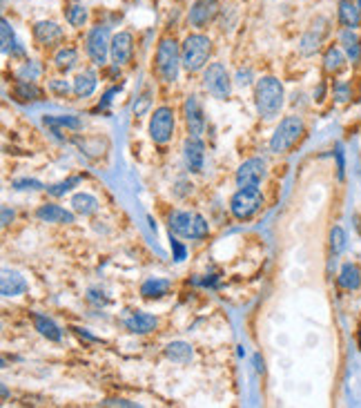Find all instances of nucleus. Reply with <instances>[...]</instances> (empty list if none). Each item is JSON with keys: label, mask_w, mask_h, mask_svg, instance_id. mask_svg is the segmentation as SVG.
<instances>
[{"label": "nucleus", "mask_w": 361, "mask_h": 408, "mask_svg": "<svg viewBox=\"0 0 361 408\" xmlns=\"http://www.w3.org/2000/svg\"><path fill=\"white\" fill-rule=\"evenodd\" d=\"M339 286L344 290H359L361 286V270L357 264H344L339 270V277H337Z\"/></svg>", "instance_id": "nucleus-22"}, {"label": "nucleus", "mask_w": 361, "mask_h": 408, "mask_svg": "<svg viewBox=\"0 0 361 408\" xmlns=\"http://www.w3.org/2000/svg\"><path fill=\"white\" fill-rule=\"evenodd\" d=\"M339 23L346 29H357L361 25V7L355 0H339Z\"/></svg>", "instance_id": "nucleus-19"}, {"label": "nucleus", "mask_w": 361, "mask_h": 408, "mask_svg": "<svg viewBox=\"0 0 361 408\" xmlns=\"http://www.w3.org/2000/svg\"><path fill=\"white\" fill-rule=\"evenodd\" d=\"M96 85H98L96 74L92 69H85V71L76 74V79H74V94L81 96V99H87V96H92L94 91H96Z\"/></svg>", "instance_id": "nucleus-21"}, {"label": "nucleus", "mask_w": 361, "mask_h": 408, "mask_svg": "<svg viewBox=\"0 0 361 408\" xmlns=\"http://www.w3.org/2000/svg\"><path fill=\"white\" fill-rule=\"evenodd\" d=\"M14 96L16 101H21V103H29V101H39L41 99V89L36 87L34 81H18L16 83V89H14Z\"/></svg>", "instance_id": "nucleus-28"}, {"label": "nucleus", "mask_w": 361, "mask_h": 408, "mask_svg": "<svg viewBox=\"0 0 361 408\" xmlns=\"http://www.w3.org/2000/svg\"><path fill=\"white\" fill-rule=\"evenodd\" d=\"M335 159H337V174H339V179H344L346 163H344V150H341V145L335 147Z\"/></svg>", "instance_id": "nucleus-40"}, {"label": "nucleus", "mask_w": 361, "mask_h": 408, "mask_svg": "<svg viewBox=\"0 0 361 408\" xmlns=\"http://www.w3.org/2000/svg\"><path fill=\"white\" fill-rule=\"evenodd\" d=\"M43 123L49 125V127H56V125H61V127H71V129L81 127V121H78L76 116H45Z\"/></svg>", "instance_id": "nucleus-35"}, {"label": "nucleus", "mask_w": 361, "mask_h": 408, "mask_svg": "<svg viewBox=\"0 0 361 408\" xmlns=\"http://www.w3.org/2000/svg\"><path fill=\"white\" fill-rule=\"evenodd\" d=\"M170 232H174L176 237L198 241V239L208 237L210 226L201 214L188 212V210H176L170 214Z\"/></svg>", "instance_id": "nucleus-3"}, {"label": "nucleus", "mask_w": 361, "mask_h": 408, "mask_svg": "<svg viewBox=\"0 0 361 408\" xmlns=\"http://www.w3.org/2000/svg\"><path fill=\"white\" fill-rule=\"evenodd\" d=\"M71 208H74V212L87 217V214H94L98 210V201L92 194L78 192V194H74V199H71Z\"/></svg>", "instance_id": "nucleus-27"}, {"label": "nucleus", "mask_w": 361, "mask_h": 408, "mask_svg": "<svg viewBox=\"0 0 361 408\" xmlns=\"http://www.w3.org/2000/svg\"><path fill=\"white\" fill-rule=\"evenodd\" d=\"M0 290H3L5 297H18V294H23L27 290V282H25V277H21L14 270H3Z\"/></svg>", "instance_id": "nucleus-20"}, {"label": "nucleus", "mask_w": 361, "mask_h": 408, "mask_svg": "<svg viewBox=\"0 0 361 408\" xmlns=\"http://www.w3.org/2000/svg\"><path fill=\"white\" fill-rule=\"evenodd\" d=\"M78 183H81V179H78V176H71V179H65V181L56 183V185H49L47 192H49L51 196H63V194H67L71 188H76Z\"/></svg>", "instance_id": "nucleus-34"}, {"label": "nucleus", "mask_w": 361, "mask_h": 408, "mask_svg": "<svg viewBox=\"0 0 361 408\" xmlns=\"http://www.w3.org/2000/svg\"><path fill=\"white\" fill-rule=\"evenodd\" d=\"M34 36L43 47H56L59 43H63V29L51 23V21H41L34 25Z\"/></svg>", "instance_id": "nucleus-16"}, {"label": "nucleus", "mask_w": 361, "mask_h": 408, "mask_svg": "<svg viewBox=\"0 0 361 408\" xmlns=\"http://www.w3.org/2000/svg\"><path fill=\"white\" fill-rule=\"evenodd\" d=\"M183 159H185V165L188 170L198 174L203 170V159H205V147L201 143L198 136H190L183 145Z\"/></svg>", "instance_id": "nucleus-14"}, {"label": "nucleus", "mask_w": 361, "mask_h": 408, "mask_svg": "<svg viewBox=\"0 0 361 408\" xmlns=\"http://www.w3.org/2000/svg\"><path fill=\"white\" fill-rule=\"evenodd\" d=\"M219 14V3L216 0H194V5L188 14V21L192 27H205Z\"/></svg>", "instance_id": "nucleus-12"}, {"label": "nucleus", "mask_w": 361, "mask_h": 408, "mask_svg": "<svg viewBox=\"0 0 361 408\" xmlns=\"http://www.w3.org/2000/svg\"><path fill=\"white\" fill-rule=\"evenodd\" d=\"M263 206V194L259 188H239L230 201V210L239 221H250Z\"/></svg>", "instance_id": "nucleus-6"}, {"label": "nucleus", "mask_w": 361, "mask_h": 408, "mask_svg": "<svg viewBox=\"0 0 361 408\" xmlns=\"http://www.w3.org/2000/svg\"><path fill=\"white\" fill-rule=\"evenodd\" d=\"M85 45H87V54H89V59L94 61V65H105L107 56H110V45H112L110 29L105 25L92 27V31L87 34Z\"/></svg>", "instance_id": "nucleus-8"}, {"label": "nucleus", "mask_w": 361, "mask_h": 408, "mask_svg": "<svg viewBox=\"0 0 361 408\" xmlns=\"http://www.w3.org/2000/svg\"><path fill=\"white\" fill-rule=\"evenodd\" d=\"M255 368H257V373H263V359L259 355H255Z\"/></svg>", "instance_id": "nucleus-46"}, {"label": "nucleus", "mask_w": 361, "mask_h": 408, "mask_svg": "<svg viewBox=\"0 0 361 408\" xmlns=\"http://www.w3.org/2000/svg\"><path fill=\"white\" fill-rule=\"evenodd\" d=\"M212 54V41L203 34H190L180 45V59L188 71H198L208 65V59Z\"/></svg>", "instance_id": "nucleus-2"}, {"label": "nucleus", "mask_w": 361, "mask_h": 408, "mask_svg": "<svg viewBox=\"0 0 361 408\" xmlns=\"http://www.w3.org/2000/svg\"><path fill=\"white\" fill-rule=\"evenodd\" d=\"M323 89H326V87H323V85H321V87L317 89V101H323Z\"/></svg>", "instance_id": "nucleus-47"}, {"label": "nucleus", "mask_w": 361, "mask_h": 408, "mask_svg": "<svg viewBox=\"0 0 361 408\" xmlns=\"http://www.w3.org/2000/svg\"><path fill=\"white\" fill-rule=\"evenodd\" d=\"M0 36H3V54H14V49H16V34H14V29H11V25H9V21H5L3 18V23H0Z\"/></svg>", "instance_id": "nucleus-32"}, {"label": "nucleus", "mask_w": 361, "mask_h": 408, "mask_svg": "<svg viewBox=\"0 0 361 408\" xmlns=\"http://www.w3.org/2000/svg\"><path fill=\"white\" fill-rule=\"evenodd\" d=\"M194 355V350L188 342H172L166 346V357L174 364H188Z\"/></svg>", "instance_id": "nucleus-24"}, {"label": "nucleus", "mask_w": 361, "mask_h": 408, "mask_svg": "<svg viewBox=\"0 0 361 408\" xmlns=\"http://www.w3.org/2000/svg\"><path fill=\"white\" fill-rule=\"evenodd\" d=\"M303 132H305V125H303L301 116H285L277 125L273 139H270V152L285 154L288 150H293L297 145V141L303 136Z\"/></svg>", "instance_id": "nucleus-4"}, {"label": "nucleus", "mask_w": 361, "mask_h": 408, "mask_svg": "<svg viewBox=\"0 0 361 408\" xmlns=\"http://www.w3.org/2000/svg\"><path fill=\"white\" fill-rule=\"evenodd\" d=\"M330 250H332V254H341L346 250V232H344V228L335 226L330 230Z\"/></svg>", "instance_id": "nucleus-33"}, {"label": "nucleus", "mask_w": 361, "mask_h": 408, "mask_svg": "<svg viewBox=\"0 0 361 408\" xmlns=\"http://www.w3.org/2000/svg\"><path fill=\"white\" fill-rule=\"evenodd\" d=\"M339 41L346 51V56L350 59V63H357L361 59V39L355 34V29H344L339 36Z\"/></svg>", "instance_id": "nucleus-23"}, {"label": "nucleus", "mask_w": 361, "mask_h": 408, "mask_svg": "<svg viewBox=\"0 0 361 408\" xmlns=\"http://www.w3.org/2000/svg\"><path fill=\"white\" fill-rule=\"evenodd\" d=\"M156 317L154 314H148V312H132L128 319H125V328L134 335H148L156 328Z\"/></svg>", "instance_id": "nucleus-18"}, {"label": "nucleus", "mask_w": 361, "mask_h": 408, "mask_svg": "<svg viewBox=\"0 0 361 408\" xmlns=\"http://www.w3.org/2000/svg\"><path fill=\"white\" fill-rule=\"evenodd\" d=\"M67 23L71 25V27H83L85 25V21H87V9H85V5H81V3H71L69 7H67Z\"/></svg>", "instance_id": "nucleus-31"}, {"label": "nucleus", "mask_w": 361, "mask_h": 408, "mask_svg": "<svg viewBox=\"0 0 361 408\" xmlns=\"http://www.w3.org/2000/svg\"><path fill=\"white\" fill-rule=\"evenodd\" d=\"M39 74H41L39 63H36V61H27V63L21 67V71H18V76H21L23 81H36V79H39Z\"/></svg>", "instance_id": "nucleus-36"}, {"label": "nucleus", "mask_w": 361, "mask_h": 408, "mask_svg": "<svg viewBox=\"0 0 361 408\" xmlns=\"http://www.w3.org/2000/svg\"><path fill=\"white\" fill-rule=\"evenodd\" d=\"M34 324H36V330H39L43 337H47L49 342H61V337H63L61 328L49 317H45V314H34Z\"/></svg>", "instance_id": "nucleus-25"}, {"label": "nucleus", "mask_w": 361, "mask_h": 408, "mask_svg": "<svg viewBox=\"0 0 361 408\" xmlns=\"http://www.w3.org/2000/svg\"><path fill=\"white\" fill-rule=\"evenodd\" d=\"M14 190H47V188L36 179H18L14 181Z\"/></svg>", "instance_id": "nucleus-37"}, {"label": "nucleus", "mask_w": 361, "mask_h": 408, "mask_svg": "<svg viewBox=\"0 0 361 408\" xmlns=\"http://www.w3.org/2000/svg\"><path fill=\"white\" fill-rule=\"evenodd\" d=\"M183 116H185V125L190 129V134L201 136L205 129V119H203V107L196 96H188V101L183 105Z\"/></svg>", "instance_id": "nucleus-13"}, {"label": "nucleus", "mask_w": 361, "mask_h": 408, "mask_svg": "<svg viewBox=\"0 0 361 408\" xmlns=\"http://www.w3.org/2000/svg\"><path fill=\"white\" fill-rule=\"evenodd\" d=\"M105 406H134V404L125 402V399H110V402H105Z\"/></svg>", "instance_id": "nucleus-44"}, {"label": "nucleus", "mask_w": 361, "mask_h": 408, "mask_svg": "<svg viewBox=\"0 0 361 408\" xmlns=\"http://www.w3.org/2000/svg\"><path fill=\"white\" fill-rule=\"evenodd\" d=\"M180 65H183V59H180V47L176 45V41L163 39L156 47V71H158L161 81L174 83L178 79Z\"/></svg>", "instance_id": "nucleus-5"}, {"label": "nucleus", "mask_w": 361, "mask_h": 408, "mask_svg": "<svg viewBox=\"0 0 361 408\" xmlns=\"http://www.w3.org/2000/svg\"><path fill=\"white\" fill-rule=\"evenodd\" d=\"M170 248H172V252H174V262H183L185 254H188V250H185V246L180 244L176 237H170Z\"/></svg>", "instance_id": "nucleus-38"}, {"label": "nucleus", "mask_w": 361, "mask_h": 408, "mask_svg": "<svg viewBox=\"0 0 361 408\" xmlns=\"http://www.w3.org/2000/svg\"><path fill=\"white\" fill-rule=\"evenodd\" d=\"M323 67H326V71H330V74H339L346 67L344 51H341L339 47H328L326 54H323Z\"/></svg>", "instance_id": "nucleus-29"}, {"label": "nucleus", "mask_w": 361, "mask_h": 408, "mask_svg": "<svg viewBox=\"0 0 361 408\" xmlns=\"http://www.w3.org/2000/svg\"><path fill=\"white\" fill-rule=\"evenodd\" d=\"M255 103H257V112L263 119H275L281 107H283V85L275 76H263L257 83L255 89Z\"/></svg>", "instance_id": "nucleus-1"}, {"label": "nucleus", "mask_w": 361, "mask_h": 408, "mask_svg": "<svg viewBox=\"0 0 361 408\" xmlns=\"http://www.w3.org/2000/svg\"><path fill=\"white\" fill-rule=\"evenodd\" d=\"M359 348H361V330H359Z\"/></svg>", "instance_id": "nucleus-48"}, {"label": "nucleus", "mask_w": 361, "mask_h": 408, "mask_svg": "<svg viewBox=\"0 0 361 408\" xmlns=\"http://www.w3.org/2000/svg\"><path fill=\"white\" fill-rule=\"evenodd\" d=\"M51 89L59 91V94H67L69 87H67V83H56V81H54V83H51Z\"/></svg>", "instance_id": "nucleus-43"}, {"label": "nucleus", "mask_w": 361, "mask_h": 408, "mask_svg": "<svg viewBox=\"0 0 361 408\" xmlns=\"http://www.w3.org/2000/svg\"><path fill=\"white\" fill-rule=\"evenodd\" d=\"M326 21H317L308 31L303 34V39H301V45H299V49H301V54L303 56H312V54L321 47V41H323V36H326Z\"/></svg>", "instance_id": "nucleus-15"}, {"label": "nucleus", "mask_w": 361, "mask_h": 408, "mask_svg": "<svg viewBox=\"0 0 361 408\" xmlns=\"http://www.w3.org/2000/svg\"><path fill=\"white\" fill-rule=\"evenodd\" d=\"M9 219H14V212L9 208H3V226H9Z\"/></svg>", "instance_id": "nucleus-45"}, {"label": "nucleus", "mask_w": 361, "mask_h": 408, "mask_svg": "<svg viewBox=\"0 0 361 408\" xmlns=\"http://www.w3.org/2000/svg\"><path fill=\"white\" fill-rule=\"evenodd\" d=\"M134 51V39L130 31H118L112 36V45H110V56L116 67L128 65Z\"/></svg>", "instance_id": "nucleus-11"}, {"label": "nucleus", "mask_w": 361, "mask_h": 408, "mask_svg": "<svg viewBox=\"0 0 361 408\" xmlns=\"http://www.w3.org/2000/svg\"><path fill=\"white\" fill-rule=\"evenodd\" d=\"M56 67L61 69V71H69L71 67H74L76 63H78V51L74 49V47H63L59 54H56Z\"/></svg>", "instance_id": "nucleus-30"}, {"label": "nucleus", "mask_w": 361, "mask_h": 408, "mask_svg": "<svg viewBox=\"0 0 361 408\" xmlns=\"http://www.w3.org/2000/svg\"><path fill=\"white\" fill-rule=\"evenodd\" d=\"M203 85H205V89L210 91V94H212L214 99H219V101H225V99H230V94H232L230 74H228V69H225L221 63L208 65V69H205V74H203Z\"/></svg>", "instance_id": "nucleus-7"}, {"label": "nucleus", "mask_w": 361, "mask_h": 408, "mask_svg": "<svg viewBox=\"0 0 361 408\" xmlns=\"http://www.w3.org/2000/svg\"><path fill=\"white\" fill-rule=\"evenodd\" d=\"M148 105H150V91H143V94L138 96V105L134 103V112L136 114H143L148 109Z\"/></svg>", "instance_id": "nucleus-41"}, {"label": "nucleus", "mask_w": 361, "mask_h": 408, "mask_svg": "<svg viewBox=\"0 0 361 408\" xmlns=\"http://www.w3.org/2000/svg\"><path fill=\"white\" fill-rule=\"evenodd\" d=\"M174 134V112L170 107H158L150 119V136L154 143L166 145Z\"/></svg>", "instance_id": "nucleus-9"}, {"label": "nucleus", "mask_w": 361, "mask_h": 408, "mask_svg": "<svg viewBox=\"0 0 361 408\" xmlns=\"http://www.w3.org/2000/svg\"><path fill=\"white\" fill-rule=\"evenodd\" d=\"M250 79H252V71H250V69H239V74H237V83H239L241 87H243V85H250V83H252Z\"/></svg>", "instance_id": "nucleus-42"}, {"label": "nucleus", "mask_w": 361, "mask_h": 408, "mask_svg": "<svg viewBox=\"0 0 361 408\" xmlns=\"http://www.w3.org/2000/svg\"><path fill=\"white\" fill-rule=\"evenodd\" d=\"M170 286L172 284L168 279H158V277H154V279H148L141 286V294L146 297V299H161L163 294H168Z\"/></svg>", "instance_id": "nucleus-26"}, {"label": "nucleus", "mask_w": 361, "mask_h": 408, "mask_svg": "<svg viewBox=\"0 0 361 408\" xmlns=\"http://www.w3.org/2000/svg\"><path fill=\"white\" fill-rule=\"evenodd\" d=\"M263 179H265V161L263 159H248L237 170L239 188H259V183Z\"/></svg>", "instance_id": "nucleus-10"}, {"label": "nucleus", "mask_w": 361, "mask_h": 408, "mask_svg": "<svg viewBox=\"0 0 361 408\" xmlns=\"http://www.w3.org/2000/svg\"><path fill=\"white\" fill-rule=\"evenodd\" d=\"M36 217L45 224H74V214L69 210L61 208V206H54V203H45L39 210H36Z\"/></svg>", "instance_id": "nucleus-17"}, {"label": "nucleus", "mask_w": 361, "mask_h": 408, "mask_svg": "<svg viewBox=\"0 0 361 408\" xmlns=\"http://www.w3.org/2000/svg\"><path fill=\"white\" fill-rule=\"evenodd\" d=\"M335 99L337 103H346L350 99V85L348 83H335Z\"/></svg>", "instance_id": "nucleus-39"}]
</instances>
